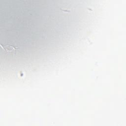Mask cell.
I'll use <instances>...</instances> for the list:
<instances>
[{"label": "cell", "mask_w": 126, "mask_h": 126, "mask_svg": "<svg viewBox=\"0 0 126 126\" xmlns=\"http://www.w3.org/2000/svg\"><path fill=\"white\" fill-rule=\"evenodd\" d=\"M1 48H3L4 50L7 52H12L16 51L18 48L11 45H6L5 46H4L3 47L1 46Z\"/></svg>", "instance_id": "6da1fadb"}]
</instances>
